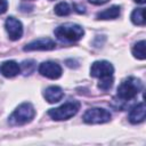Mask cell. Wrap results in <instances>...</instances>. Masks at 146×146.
I'll use <instances>...</instances> for the list:
<instances>
[{
  "label": "cell",
  "mask_w": 146,
  "mask_h": 146,
  "mask_svg": "<svg viewBox=\"0 0 146 146\" xmlns=\"http://www.w3.org/2000/svg\"><path fill=\"white\" fill-rule=\"evenodd\" d=\"M143 90V83L139 79L135 76H129L124 79L116 90V96L121 102H129L133 99Z\"/></svg>",
  "instance_id": "6da1fadb"
},
{
  "label": "cell",
  "mask_w": 146,
  "mask_h": 146,
  "mask_svg": "<svg viewBox=\"0 0 146 146\" xmlns=\"http://www.w3.org/2000/svg\"><path fill=\"white\" fill-rule=\"evenodd\" d=\"M54 33H55V36L60 41L75 42V41H79L83 36L84 30L79 24L65 23V24H62V25L57 26L55 29Z\"/></svg>",
  "instance_id": "7a4b0ae2"
},
{
  "label": "cell",
  "mask_w": 146,
  "mask_h": 146,
  "mask_svg": "<svg viewBox=\"0 0 146 146\" xmlns=\"http://www.w3.org/2000/svg\"><path fill=\"white\" fill-rule=\"evenodd\" d=\"M35 116V110L31 103H23L10 114L8 122L10 125H23L31 122Z\"/></svg>",
  "instance_id": "3957f363"
},
{
  "label": "cell",
  "mask_w": 146,
  "mask_h": 146,
  "mask_svg": "<svg viewBox=\"0 0 146 146\" xmlns=\"http://www.w3.org/2000/svg\"><path fill=\"white\" fill-rule=\"evenodd\" d=\"M79 110H80V103L78 100H71L56 108H50L48 111V115L55 121H64L73 117Z\"/></svg>",
  "instance_id": "277c9868"
},
{
  "label": "cell",
  "mask_w": 146,
  "mask_h": 146,
  "mask_svg": "<svg viewBox=\"0 0 146 146\" xmlns=\"http://www.w3.org/2000/svg\"><path fill=\"white\" fill-rule=\"evenodd\" d=\"M112 115L111 113L102 107H92L84 112L83 114V121L89 124H99V123H106L111 120Z\"/></svg>",
  "instance_id": "5b68a950"
},
{
  "label": "cell",
  "mask_w": 146,
  "mask_h": 146,
  "mask_svg": "<svg viewBox=\"0 0 146 146\" xmlns=\"http://www.w3.org/2000/svg\"><path fill=\"white\" fill-rule=\"evenodd\" d=\"M114 67L107 60H97L91 64L90 67V75L94 78H105V76H113Z\"/></svg>",
  "instance_id": "8992f818"
},
{
  "label": "cell",
  "mask_w": 146,
  "mask_h": 146,
  "mask_svg": "<svg viewBox=\"0 0 146 146\" xmlns=\"http://www.w3.org/2000/svg\"><path fill=\"white\" fill-rule=\"evenodd\" d=\"M39 73L42 76H46L48 79H58L62 75V67L58 63L52 60H47L40 64L39 66Z\"/></svg>",
  "instance_id": "52a82bcc"
},
{
  "label": "cell",
  "mask_w": 146,
  "mask_h": 146,
  "mask_svg": "<svg viewBox=\"0 0 146 146\" xmlns=\"http://www.w3.org/2000/svg\"><path fill=\"white\" fill-rule=\"evenodd\" d=\"M5 27H6V31H7L8 36H9L10 40L16 41V40L22 38V35H23V25L17 18H15L13 16L8 17L5 22Z\"/></svg>",
  "instance_id": "ba28073f"
},
{
  "label": "cell",
  "mask_w": 146,
  "mask_h": 146,
  "mask_svg": "<svg viewBox=\"0 0 146 146\" xmlns=\"http://www.w3.org/2000/svg\"><path fill=\"white\" fill-rule=\"evenodd\" d=\"M56 48L55 41H52L49 38H41L38 40H34L26 46H24V51H33V50H52Z\"/></svg>",
  "instance_id": "9c48e42d"
},
{
  "label": "cell",
  "mask_w": 146,
  "mask_h": 146,
  "mask_svg": "<svg viewBox=\"0 0 146 146\" xmlns=\"http://www.w3.org/2000/svg\"><path fill=\"white\" fill-rule=\"evenodd\" d=\"M146 117V108H145V104L144 103H139L136 106H133L131 108V111L129 112V121L132 124H137L140 123L145 120Z\"/></svg>",
  "instance_id": "30bf717a"
},
{
  "label": "cell",
  "mask_w": 146,
  "mask_h": 146,
  "mask_svg": "<svg viewBox=\"0 0 146 146\" xmlns=\"http://www.w3.org/2000/svg\"><path fill=\"white\" fill-rule=\"evenodd\" d=\"M0 72L6 78H14L21 73V65L15 60H6L1 64Z\"/></svg>",
  "instance_id": "8fae6325"
},
{
  "label": "cell",
  "mask_w": 146,
  "mask_h": 146,
  "mask_svg": "<svg viewBox=\"0 0 146 146\" xmlns=\"http://www.w3.org/2000/svg\"><path fill=\"white\" fill-rule=\"evenodd\" d=\"M43 97L46 98L48 103L54 104V103L59 102L64 97V91L58 86H50L46 88V90L43 91Z\"/></svg>",
  "instance_id": "7c38bea8"
},
{
  "label": "cell",
  "mask_w": 146,
  "mask_h": 146,
  "mask_svg": "<svg viewBox=\"0 0 146 146\" xmlns=\"http://www.w3.org/2000/svg\"><path fill=\"white\" fill-rule=\"evenodd\" d=\"M120 7L119 6H111L110 8L98 13L96 15L97 19H114L120 16Z\"/></svg>",
  "instance_id": "4fadbf2b"
},
{
  "label": "cell",
  "mask_w": 146,
  "mask_h": 146,
  "mask_svg": "<svg viewBox=\"0 0 146 146\" xmlns=\"http://www.w3.org/2000/svg\"><path fill=\"white\" fill-rule=\"evenodd\" d=\"M132 55L137 58V59H145V40H140L138 42H136L132 47Z\"/></svg>",
  "instance_id": "5bb4252c"
},
{
  "label": "cell",
  "mask_w": 146,
  "mask_h": 146,
  "mask_svg": "<svg viewBox=\"0 0 146 146\" xmlns=\"http://www.w3.org/2000/svg\"><path fill=\"white\" fill-rule=\"evenodd\" d=\"M145 10L144 8H137L131 13V22L135 25H144L145 24Z\"/></svg>",
  "instance_id": "9a60e30c"
},
{
  "label": "cell",
  "mask_w": 146,
  "mask_h": 146,
  "mask_svg": "<svg viewBox=\"0 0 146 146\" xmlns=\"http://www.w3.org/2000/svg\"><path fill=\"white\" fill-rule=\"evenodd\" d=\"M71 13V6L67 2H59L55 6V14L58 16H67Z\"/></svg>",
  "instance_id": "2e32d148"
},
{
  "label": "cell",
  "mask_w": 146,
  "mask_h": 146,
  "mask_svg": "<svg viewBox=\"0 0 146 146\" xmlns=\"http://www.w3.org/2000/svg\"><path fill=\"white\" fill-rule=\"evenodd\" d=\"M35 68V62L34 60H24L21 65V72H23L25 75H30L33 73Z\"/></svg>",
  "instance_id": "e0dca14e"
},
{
  "label": "cell",
  "mask_w": 146,
  "mask_h": 146,
  "mask_svg": "<svg viewBox=\"0 0 146 146\" xmlns=\"http://www.w3.org/2000/svg\"><path fill=\"white\" fill-rule=\"evenodd\" d=\"M113 76H105V78H102L99 79V82H98V88L102 89V90H108L112 86H113Z\"/></svg>",
  "instance_id": "ac0fdd59"
},
{
  "label": "cell",
  "mask_w": 146,
  "mask_h": 146,
  "mask_svg": "<svg viewBox=\"0 0 146 146\" xmlns=\"http://www.w3.org/2000/svg\"><path fill=\"white\" fill-rule=\"evenodd\" d=\"M8 8V1L7 0H0V14L6 13Z\"/></svg>",
  "instance_id": "d6986e66"
},
{
  "label": "cell",
  "mask_w": 146,
  "mask_h": 146,
  "mask_svg": "<svg viewBox=\"0 0 146 146\" xmlns=\"http://www.w3.org/2000/svg\"><path fill=\"white\" fill-rule=\"evenodd\" d=\"M89 2H91V3H94V5H104V3H106L108 0H88Z\"/></svg>",
  "instance_id": "ffe728a7"
},
{
  "label": "cell",
  "mask_w": 146,
  "mask_h": 146,
  "mask_svg": "<svg viewBox=\"0 0 146 146\" xmlns=\"http://www.w3.org/2000/svg\"><path fill=\"white\" fill-rule=\"evenodd\" d=\"M133 1H135V2H137V3H141V5H143V3H145V0H133Z\"/></svg>",
  "instance_id": "44dd1931"
}]
</instances>
